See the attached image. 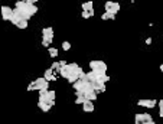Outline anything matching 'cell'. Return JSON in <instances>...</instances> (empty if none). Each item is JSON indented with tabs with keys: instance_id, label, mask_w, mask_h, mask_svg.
Wrapping results in <instances>:
<instances>
[{
	"instance_id": "obj_17",
	"label": "cell",
	"mask_w": 163,
	"mask_h": 124,
	"mask_svg": "<svg viewBox=\"0 0 163 124\" xmlns=\"http://www.w3.org/2000/svg\"><path fill=\"white\" fill-rule=\"evenodd\" d=\"M38 107L41 108V110H42L43 113L51 111V108H52V107L49 105V104H46V103H39V101H38Z\"/></svg>"
},
{
	"instance_id": "obj_11",
	"label": "cell",
	"mask_w": 163,
	"mask_h": 124,
	"mask_svg": "<svg viewBox=\"0 0 163 124\" xmlns=\"http://www.w3.org/2000/svg\"><path fill=\"white\" fill-rule=\"evenodd\" d=\"M43 78H45L48 82H49V81H56V75L54 74V71L51 69V68H48V69L45 71V77H43Z\"/></svg>"
},
{
	"instance_id": "obj_3",
	"label": "cell",
	"mask_w": 163,
	"mask_h": 124,
	"mask_svg": "<svg viewBox=\"0 0 163 124\" xmlns=\"http://www.w3.org/2000/svg\"><path fill=\"white\" fill-rule=\"evenodd\" d=\"M72 87H74L75 92H81V94H84V92H87L88 90L91 88V84L88 82V81H85V79H80V81H77Z\"/></svg>"
},
{
	"instance_id": "obj_4",
	"label": "cell",
	"mask_w": 163,
	"mask_h": 124,
	"mask_svg": "<svg viewBox=\"0 0 163 124\" xmlns=\"http://www.w3.org/2000/svg\"><path fill=\"white\" fill-rule=\"evenodd\" d=\"M134 123L136 124H144V123H150V121H153L152 120V116L149 114V113H142V114H136L134 116Z\"/></svg>"
},
{
	"instance_id": "obj_25",
	"label": "cell",
	"mask_w": 163,
	"mask_h": 124,
	"mask_svg": "<svg viewBox=\"0 0 163 124\" xmlns=\"http://www.w3.org/2000/svg\"><path fill=\"white\" fill-rule=\"evenodd\" d=\"M33 90H35V85H33V81H32V82L28 85V91H33Z\"/></svg>"
},
{
	"instance_id": "obj_12",
	"label": "cell",
	"mask_w": 163,
	"mask_h": 124,
	"mask_svg": "<svg viewBox=\"0 0 163 124\" xmlns=\"http://www.w3.org/2000/svg\"><path fill=\"white\" fill-rule=\"evenodd\" d=\"M84 95H85V98L88 100V101H95L97 100V92L92 90V88H90L87 92H84Z\"/></svg>"
},
{
	"instance_id": "obj_7",
	"label": "cell",
	"mask_w": 163,
	"mask_h": 124,
	"mask_svg": "<svg viewBox=\"0 0 163 124\" xmlns=\"http://www.w3.org/2000/svg\"><path fill=\"white\" fill-rule=\"evenodd\" d=\"M42 35H43V41H46L48 43H52L54 41V29L51 26H46L42 29Z\"/></svg>"
},
{
	"instance_id": "obj_6",
	"label": "cell",
	"mask_w": 163,
	"mask_h": 124,
	"mask_svg": "<svg viewBox=\"0 0 163 124\" xmlns=\"http://www.w3.org/2000/svg\"><path fill=\"white\" fill-rule=\"evenodd\" d=\"M118 10H120V3H117V2H107L105 3V12L107 13L117 15Z\"/></svg>"
},
{
	"instance_id": "obj_19",
	"label": "cell",
	"mask_w": 163,
	"mask_h": 124,
	"mask_svg": "<svg viewBox=\"0 0 163 124\" xmlns=\"http://www.w3.org/2000/svg\"><path fill=\"white\" fill-rule=\"evenodd\" d=\"M38 13V6L36 4H29V15L30 16H33Z\"/></svg>"
},
{
	"instance_id": "obj_8",
	"label": "cell",
	"mask_w": 163,
	"mask_h": 124,
	"mask_svg": "<svg viewBox=\"0 0 163 124\" xmlns=\"http://www.w3.org/2000/svg\"><path fill=\"white\" fill-rule=\"evenodd\" d=\"M159 101L156 100H139L137 101V105L139 107H144V108H155L157 105Z\"/></svg>"
},
{
	"instance_id": "obj_10",
	"label": "cell",
	"mask_w": 163,
	"mask_h": 124,
	"mask_svg": "<svg viewBox=\"0 0 163 124\" xmlns=\"http://www.w3.org/2000/svg\"><path fill=\"white\" fill-rule=\"evenodd\" d=\"M71 74H72V72H71V69H69V65H68V64H67L65 66H61V71H59V75H61L62 78L68 79Z\"/></svg>"
},
{
	"instance_id": "obj_18",
	"label": "cell",
	"mask_w": 163,
	"mask_h": 124,
	"mask_svg": "<svg viewBox=\"0 0 163 124\" xmlns=\"http://www.w3.org/2000/svg\"><path fill=\"white\" fill-rule=\"evenodd\" d=\"M101 19H103V20H107V19H111V20H114V19H116V15H113V13L104 12L103 15H101Z\"/></svg>"
},
{
	"instance_id": "obj_9",
	"label": "cell",
	"mask_w": 163,
	"mask_h": 124,
	"mask_svg": "<svg viewBox=\"0 0 163 124\" xmlns=\"http://www.w3.org/2000/svg\"><path fill=\"white\" fill-rule=\"evenodd\" d=\"M39 103H46V104H49L51 107L55 105V101H52V100L49 98V94H48V92H39Z\"/></svg>"
},
{
	"instance_id": "obj_15",
	"label": "cell",
	"mask_w": 163,
	"mask_h": 124,
	"mask_svg": "<svg viewBox=\"0 0 163 124\" xmlns=\"http://www.w3.org/2000/svg\"><path fill=\"white\" fill-rule=\"evenodd\" d=\"M75 95H77V98H75V104H78V105H82L85 101H88L87 98H85V95L84 94H81V92H75Z\"/></svg>"
},
{
	"instance_id": "obj_24",
	"label": "cell",
	"mask_w": 163,
	"mask_h": 124,
	"mask_svg": "<svg viewBox=\"0 0 163 124\" xmlns=\"http://www.w3.org/2000/svg\"><path fill=\"white\" fill-rule=\"evenodd\" d=\"M81 16H82L84 19H88V17H91V13H90V12H84V10H82Z\"/></svg>"
},
{
	"instance_id": "obj_21",
	"label": "cell",
	"mask_w": 163,
	"mask_h": 124,
	"mask_svg": "<svg viewBox=\"0 0 163 124\" xmlns=\"http://www.w3.org/2000/svg\"><path fill=\"white\" fill-rule=\"evenodd\" d=\"M17 28H19V29H26V28H28V20H23V19H22V20L17 23Z\"/></svg>"
},
{
	"instance_id": "obj_16",
	"label": "cell",
	"mask_w": 163,
	"mask_h": 124,
	"mask_svg": "<svg viewBox=\"0 0 163 124\" xmlns=\"http://www.w3.org/2000/svg\"><path fill=\"white\" fill-rule=\"evenodd\" d=\"M82 10L84 12H94V4H92V2H85V3H82Z\"/></svg>"
},
{
	"instance_id": "obj_26",
	"label": "cell",
	"mask_w": 163,
	"mask_h": 124,
	"mask_svg": "<svg viewBox=\"0 0 163 124\" xmlns=\"http://www.w3.org/2000/svg\"><path fill=\"white\" fill-rule=\"evenodd\" d=\"M42 45L45 46V48H51V43H48V42L43 41V39H42Z\"/></svg>"
},
{
	"instance_id": "obj_2",
	"label": "cell",
	"mask_w": 163,
	"mask_h": 124,
	"mask_svg": "<svg viewBox=\"0 0 163 124\" xmlns=\"http://www.w3.org/2000/svg\"><path fill=\"white\" fill-rule=\"evenodd\" d=\"M33 85H35V90H38L39 92H48L49 91V82H48L43 77L35 79Z\"/></svg>"
},
{
	"instance_id": "obj_27",
	"label": "cell",
	"mask_w": 163,
	"mask_h": 124,
	"mask_svg": "<svg viewBox=\"0 0 163 124\" xmlns=\"http://www.w3.org/2000/svg\"><path fill=\"white\" fill-rule=\"evenodd\" d=\"M152 43V38H147L146 39V45H150Z\"/></svg>"
},
{
	"instance_id": "obj_5",
	"label": "cell",
	"mask_w": 163,
	"mask_h": 124,
	"mask_svg": "<svg viewBox=\"0 0 163 124\" xmlns=\"http://www.w3.org/2000/svg\"><path fill=\"white\" fill-rule=\"evenodd\" d=\"M0 15H2V19H3V20L10 22V19H12V16H13V9L9 7V6H2V7H0Z\"/></svg>"
},
{
	"instance_id": "obj_14",
	"label": "cell",
	"mask_w": 163,
	"mask_h": 124,
	"mask_svg": "<svg viewBox=\"0 0 163 124\" xmlns=\"http://www.w3.org/2000/svg\"><path fill=\"white\" fill-rule=\"evenodd\" d=\"M82 110L85 113H92L94 111V104H92V101H85V103L82 104Z\"/></svg>"
},
{
	"instance_id": "obj_23",
	"label": "cell",
	"mask_w": 163,
	"mask_h": 124,
	"mask_svg": "<svg viewBox=\"0 0 163 124\" xmlns=\"http://www.w3.org/2000/svg\"><path fill=\"white\" fill-rule=\"evenodd\" d=\"M157 104H159V108H160V111H159V116H160V117H162V118H163V100H160V101H159V103H157Z\"/></svg>"
},
{
	"instance_id": "obj_29",
	"label": "cell",
	"mask_w": 163,
	"mask_h": 124,
	"mask_svg": "<svg viewBox=\"0 0 163 124\" xmlns=\"http://www.w3.org/2000/svg\"><path fill=\"white\" fill-rule=\"evenodd\" d=\"M144 124H156L155 121H150V123H144Z\"/></svg>"
},
{
	"instance_id": "obj_28",
	"label": "cell",
	"mask_w": 163,
	"mask_h": 124,
	"mask_svg": "<svg viewBox=\"0 0 163 124\" xmlns=\"http://www.w3.org/2000/svg\"><path fill=\"white\" fill-rule=\"evenodd\" d=\"M159 68H160V71L163 72V64H160V66H159Z\"/></svg>"
},
{
	"instance_id": "obj_20",
	"label": "cell",
	"mask_w": 163,
	"mask_h": 124,
	"mask_svg": "<svg viewBox=\"0 0 163 124\" xmlns=\"http://www.w3.org/2000/svg\"><path fill=\"white\" fill-rule=\"evenodd\" d=\"M49 55H51V58H56V56H58V49L51 46L49 48Z\"/></svg>"
},
{
	"instance_id": "obj_22",
	"label": "cell",
	"mask_w": 163,
	"mask_h": 124,
	"mask_svg": "<svg viewBox=\"0 0 163 124\" xmlns=\"http://www.w3.org/2000/svg\"><path fill=\"white\" fill-rule=\"evenodd\" d=\"M62 49L64 51H69V49H71V43H69L68 41H64L62 42Z\"/></svg>"
},
{
	"instance_id": "obj_1",
	"label": "cell",
	"mask_w": 163,
	"mask_h": 124,
	"mask_svg": "<svg viewBox=\"0 0 163 124\" xmlns=\"http://www.w3.org/2000/svg\"><path fill=\"white\" fill-rule=\"evenodd\" d=\"M90 68L95 75L105 74L107 72V64L104 61H91L90 62Z\"/></svg>"
},
{
	"instance_id": "obj_13",
	"label": "cell",
	"mask_w": 163,
	"mask_h": 124,
	"mask_svg": "<svg viewBox=\"0 0 163 124\" xmlns=\"http://www.w3.org/2000/svg\"><path fill=\"white\" fill-rule=\"evenodd\" d=\"M97 77V82L98 84H107L110 81V77L107 74H100V75H95Z\"/></svg>"
}]
</instances>
